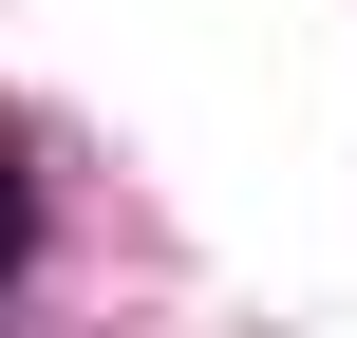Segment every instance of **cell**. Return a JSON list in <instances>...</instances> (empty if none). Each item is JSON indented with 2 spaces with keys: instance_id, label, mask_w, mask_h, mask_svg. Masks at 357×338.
Listing matches in <instances>:
<instances>
[{
  "instance_id": "obj_1",
  "label": "cell",
  "mask_w": 357,
  "mask_h": 338,
  "mask_svg": "<svg viewBox=\"0 0 357 338\" xmlns=\"http://www.w3.org/2000/svg\"><path fill=\"white\" fill-rule=\"evenodd\" d=\"M19 245H38V188H19V151H0V282H19Z\"/></svg>"
}]
</instances>
